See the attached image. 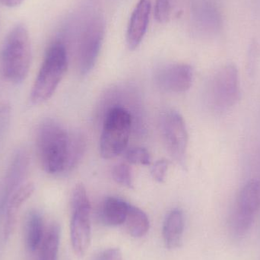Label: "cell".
<instances>
[{"instance_id": "ba28073f", "label": "cell", "mask_w": 260, "mask_h": 260, "mask_svg": "<svg viewBox=\"0 0 260 260\" xmlns=\"http://www.w3.org/2000/svg\"><path fill=\"white\" fill-rule=\"evenodd\" d=\"M105 37V21L100 15L92 17L85 24L79 38L78 63L81 75L85 76L95 65Z\"/></svg>"}, {"instance_id": "8992f818", "label": "cell", "mask_w": 260, "mask_h": 260, "mask_svg": "<svg viewBox=\"0 0 260 260\" xmlns=\"http://www.w3.org/2000/svg\"><path fill=\"white\" fill-rule=\"evenodd\" d=\"M260 209V182L251 180L241 188L231 214L229 229L234 238L247 235Z\"/></svg>"}, {"instance_id": "7a4b0ae2", "label": "cell", "mask_w": 260, "mask_h": 260, "mask_svg": "<svg viewBox=\"0 0 260 260\" xmlns=\"http://www.w3.org/2000/svg\"><path fill=\"white\" fill-rule=\"evenodd\" d=\"M31 43L25 24H17L8 34L0 53L2 71L6 80L24 82L31 63Z\"/></svg>"}, {"instance_id": "ac0fdd59", "label": "cell", "mask_w": 260, "mask_h": 260, "mask_svg": "<svg viewBox=\"0 0 260 260\" xmlns=\"http://www.w3.org/2000/svg\"><path fill=\"white\" fill-rule=\"evenodd\" d=\"M112 177L118 184L133 189V180L131 168L126 163L117 164L112 169Z\"/></svg>"}, {"instance_id": "9a60e30c", "label": "cell", "mask_w": 260, "mask_h": 260, "mask_svg": "<svg viewBox=\"0 0 260 260\" xmlns=\"http://www.w3.org/2000/svg\"><path fill=\"white\" fill-rule=\"evenodd\" d=\"M124 224L129 235L135 238L145 236L150 228L149 219L145 212L130 204Z\"/></svg>"}, {"instance_id": "30bf717a", "label": "cell", "mask_w": 260, "mask_h": 260, "mask_svg": "<svg viewBox=\"0 0 260 260\" xmlns=\"http://www.w3.org/2000/svg\"><path fill=\"white\" fill-rule=\"evenodd\" d=\"M192 81L193 70L188 64L168 66L157 75V82L160 88L170 92H186L192 86Z\"/></svg>"}, {"instance_id": "8fae6325", "label": "cell", "mask_w": 260, "mask_h": 260, "mask_svg": "<svg viewBox=\"0 0 260 260\" xmlns=\"http://www.w3.org/2000/svg\"><path fill=\"white\" fill-rule=\"evenodd\" d=\"M151 11V0H139L133 9L126 33V41L130 50L137 48L142 43L149 24Z\"/></svg>"}, {"instance_id": "5b68a950", "label": "cell", "mask_w": 260, "mask_h": 260, "mask_svg": "<svg viewBox=\"0 0 260 260\" xmlns=\"http://www.w3.org/2000/svg\"><path fill=\"white\" fill-rule=\"evenodd\" d=\"M71 208L72 246L75 253L82 256L88 251L91 239V203L83 185L75 186L72 195Z\"/></svg>"}, {"instance_id": "52a82bcc", "label": "cell", "mask_w": 260, "mask_h": 260, "mask_svg": "<svg viewBox=\"0 0 260 260\" xmlns=\"http://www.w3.org/2000/svg\"><path fill=\"white\" fill-rule=\"evenodd\" d=\"M212 103L217 113L230 111L241 97V81L236 66L229 63L220 69L212 81Z\"/></svg>"}, {"instance_id": "d6986e66", "label": "cell", "mask_w": 260, "mask_h": 260, "mask_svg": "<svg viewBox=\"0 0 260 260\" xmlns=\"http://www.w3.org/2000/svg\"><path fill=\"white\" fill-rule=\"evenodd\" d=\"M125 159L133 165L148 166L151 165V159L149 153L145 148H133L125 153Z\"/></svg>"}, {"instance_id": "603a6c76", "label": "cell", "mask_w": 260, "mask_h": 260, "mask_svg": "<svg viewBox=\"0 0 260 260\" xmlns=\"http://www.w3.org/2000/svg\"><path fill=\"white\" fill-rule=\"evenodd\" d=\"M24 0H0V3L6 7L13 8L19 6Z\"/></svg>"}, {"instance_id": "e0dca14e", "label": "cell", "mask_w": 260, "mask_h": 260, "mask_svg": "<svg viewBox=\"0 0 260 260\" xmlns=\"http://www.w3.org/2000/svg\"><path fill=\"white\" fill-rule=\"evenodd\" d=\"M60 230L57 224L50 226L41 247L39 260H57Z\"/></svg>"}, {"instance_id": "44dd1931", "label": "cell", "mask_w": 260, "mask_h": 260, "mask_svg": "<svg viewBox=\"0 0 260 260\" xmlns=\"http://www.w3.org/2000/svg\"><path fill=\"white\" fill-rule=\"evenodd\" d=\"M168 167H169L168 160H160L156 161L151 170L153 178L159 183L165 181Z\"/></svg>"}, {"instance_id": "7402d4cb", "label": "cell", "mask_w": 260, "mask_h": 260, "mask_svg": "<svg viewBox=\"0 0 260 260\" xmlns=\"http://www.w3.org/2000/svg\"><path fill=\"white\" fill-rule=\"evenodd\" d=\"M94 260H123V257L120 249L109 248L99 253Z\"/></svg>"}, {"instance_id": "3957f363", "label": "cell", "mask_w": 260, "mask_h": 260, "mask_svg": "<svg viewBox=\"0 0 260 260\" xmlns=\"http://www.w3.org/2000/svg\"><path fill=\"white\" fill-rule=\"evenodd\" d=\"M68 68L67 47L62 41L53 43L46 53L30 92L34 105H41L56 91Z\"/></svg>"}, {"instance_id": "ffe728a7", "label": "cell", "mask_w": 260, "mask_h": 260, "mask_svg": "<svg viewBox=\"0 0 260 260\" xmlns=\"http://www.w3.org/2000/svg\"><path fill=\"white\" fill-rule=\"evenodd\" d=\"M171 6L170 0H156L154 17L160 23H166L171 17Z\"/></svg>"}, {"instance_id": "6da1fadb", "label": "cell", "mask_w": 260, "mask_h": 260, "mask_svg": "<svg viewBox=\"0 0 260 260\" xmlns=\"http://www.w3.org/2000/svg\"><path fill=\"white\" fill-rule=\"evenodd\" d=\"M37 147L44 171L56 175L70 172L77 165L85 151V141L80 135L49 120L38 129Z\"/></svg>"}, {"instance_id": "277c9868", "label": "cell", "mask_w": 260, "mask_h": 260, "mask_svg": "<svg viewBox=\"0 0 260 260\" xmlns=\"http://www.w3.org/2000/svg\"><path fill=\"white\" fill-rule=\"evenodd\" d=\"M132 117L121 107L111 108L105 117L100 140V153L105 159H112L124 152L129 142Z\"/></svg>"}, {"instance_id": "7c38bea8", "label": "cell", "mask_w": 260, "mask_h": 260, "mask_svg": "<svg viewBox=\"0 0 260 260\" xmlns=\"http://www.w3.org/2000/svg\"><path fill=\"white\" fill-rule=\"evenodd\" d=\"M33 183H27L18 186L9 197L6 203V220L5 223V239H8L15 230L18 211L35 192Z\"/></svg>"}, {"instance_id": "4fadbf2b", "label": "cell", "mask_w": 260, "mask_h": 260, "mask_svg": "<svg viewBox=\"0 0 260 260\" xmlns=\"http://www.w3.org/2000/svg\"><path fill=\"white\" fill-rule=\"evenodd\" d=\"M185 219L183 211L175 209L165 218L163 225V238L165 247L169 250L179 248L183 242Z\"/></svg>"}, {"instance_id": "5bb4252c", "label": "cell", "mask_w": 260, "mask_h": 260, "mask_svg": "<svg viewBox=\"0 0 260 260\" xmlns=\"http://www.w3.org/2000/svg\"><path fill=\"white\" fill-rule=\"evenodd\" d=\"M129 204L117 197H108L101 210V218L105 225L117 227L125 223Z\"/></svg>"}, {"instance_id": "9c48e42d", "label": "cell", "mask_w": 260, "mask_h": 260, "mask_svg": "<svg viewBox=\"0 0 260 260\" xmlns=\"http://www.w3.org/2000/svg\"><path fill=\"white\" fill-rule=\"evenodd\" d=\"M162 134L167 151L171 157L185 169L188 133L183 117L177 111H168L162 121Z\"/></svg>"}, {"instance_id": "2e32d148", "label": "cell", "mask_w": 260, "mask_h": 260, "mask_svg": "<svg viewBox=\"0 0 260 260\" xmlns=\"http://www.w3.org/2000/svg\"><path fill=\"white\" fill-rule=\"evenodd\" d=\"M44 221L39 212L32 211L29 213L26 222V243L31 251L38 250L43 240Z\"/></svg>"}]
</instances>
